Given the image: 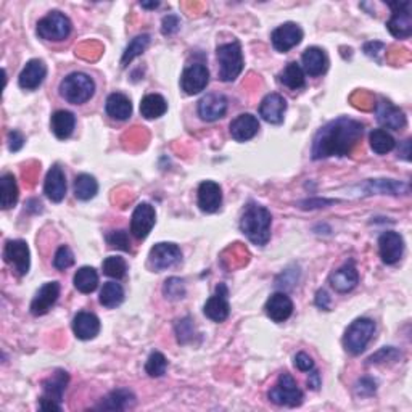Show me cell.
<instances>
[{"instance_id": "cell-47", "label": "cell", "mask_w": 412, "mask_h": 412, "mask_svg": "<svg viewBox=\"0 0 412 412\" xmlns=\"http://www.w3.org/2000/svg\"><path fill=\"white\" fill-rule=\"evenodd\" d=\"M176 332H178V338L181 343H185L187 338H190L193 335V326H192V321L185 317V319H182L178 322V326H176Z\"/></svg>"}, {"instance_id": "cell-11", "label": "cell", "mask_w": 412, "mask_h": 412, "mask_svg": "<svg viewBox=\"0 0 412 412\" xmlns=\"http://www.w3.org/2000/svg\"><path fill=\"white\" fill-rule=\"evenodd\" d=\"M4 258L18 275H26L31 266L28 244L25 240H8L4 248Z\"/></svg>"}, {"instance_id": "cell-4", "label": "cell", "mask_w": 412, "mask_h": 412, "mask_svg": "<svg viewBox=\"0 0 412 412\" xmlns=\"http://www.w3.org/2000/svg\"><path fill=\"white\" fill-rule=\"evenodd\" d=\"M216 57L217 63H219V79L222 82H232L237 79L244 69L242 47L237 40L217 47Z\"/></svg>"}, {"instance_id": "cell-49", "label": "cell", "mask_w": 412, "mask_h": 412, "mask_svg": "<svg viewBox=\"0 0 412 412\" xmlns=\"http://www.w3.org/2000/svg\"><path fill=\"white\" fill-rule=\"evenodd\" d=\"M375 391V380L369 379V377H364L357 382L356 385V393L359 396H370Z\"/></svg>"}, {"instance_id": "cell-12", "label": "cell", "mask_w": 412, "mask_h": 412, "mask_svg": "<svg viewBox=\"0 0 412 412\" xmlns=\"http://www.w3.org/2000/svg\"><path fill=\"white\" fill-rule=\"evenodd\" d=\"M210 82V71L203 63H192L185 67L181 76V87L187 96H195L205 91Z\"/></svg>"}, {"instance_id": "cell-3", "label": "cell", "mask_w": 412, "mask_h": 412, "mask_svg": "<svg viewBox=\"0 0 412 412\" xmlns=\"http://www.w3.org/2000/svg\"><path fill=\"white\" fill-rule=\"evenodd\" d=\"M96 92V82L86 73H71L62 81L60 96L68 103L82 105L91 100Z\"/></svg>"}, {"instance_id": "cell-13", "label": "cell", "mask_w": 412, "mask_h": 412, "mask_svg": "<svg viewBox=\"0 0 412 412\" xmlns=\"http://www.w3.org/2000/svg\"><path fill=\"white\" fill-rule=\"evenodd\" d=\"M156 222L155 208L150 203H139L135 206L132 219H131V234L137 240H144L149 237L153 226Z\"/></svg>"}, {"instance_id": "cell-25", "label": "cell", "mask_w": 412, "mask_h": 412, "mask_svg": "<svg viewBox=\"0 0 412 412\" xmlns=\"http://www.w3.org/2000/svg\"><path fill=\"white\" fill-rule=\"evenodd\" d=\"M264 309H266V314L270 321L274 322H285L288 317L292 316L293 313V303L288 295L282 292L274 293V295H270L266 306H264Z\"/></svg>"}, {"instance_id": "cell-31", "label": "cell", "mask_w": 412, "mask_h": 412, "mask_svg": "<svg viewBox=\"0 0 412 412\" xmlns=\"http://www.w3.org/2000/svg\"><path fill=\"white\" fill-rule=\"evenodd\" d=\"M74 126H76V118L71 111L58 110V111H55L54 115H52L50 127H52V132L55 134L57 139L64 140V139L71 137Z\"/></svg>"}, {"instance_id": "cell-16", "label": "cell", "mask_w": 412, "mask_h": 412, "mask_svg": "<svg viewBox=\"0 0 412 412\" xmlns=\"http://www.w3.org/2000/svg\"><path fill=\"white\" fill-rule=\"evenodd\" d=\"M380 258L385 264H396L403 258L404 240L398 232L388 231L379 239Z\"/></svg>"}, {"instance_id": "cell-27", "label": "cell", "mask_w": 412, "mask_h": 412, "mask_svg": "<svg viewBox=\"0 0 412 412\" xmlns=\"http://www.w3.org/2000/svg\"><path fill=\"white\" fill-rule=\"evenodd\" d=\"M302 63L304 71L309 76H313V78L324 74L328 68L327 54L322 49H319V47H309V49H306L302 55Z\"/></svg>"}, {"instance_id": "cell-24", "label": "cell", "mask_w": 412, "mask_h": 412, "mask_svg": "<svg viewBox=\"0 0 412 412\" xmlns=\"http://www.w3.org/2000/svg\"><path fill=\"white\" fill-rule=\"evenodd\" d=\"M45 76H47L45 63L42 60L34 58V60H29L26 63V67L23 68V71L20 73V78H18V84L21 89L34 91L42 84Z\"/></svg>"}, {"instance_id": "cell-20", "label": "cell", "mask_w": 412, "mask_h": 412, "mask_svg": "<svg viewBox=\"0 0 412 412\" xmlns=\"http://www.w3.org/2000/svg\"><path fill=\"white\" fill-rule=\"evenodd\" d=\"M375 116L380 126L391 131H399L406 126V115L403 110L394 107L390 102H379L375 107Z\"/></svg>"}, {"instance_id": "cell-30", "label": "cell", "mask_w": 412, "mask_h": 412, "mask_svg": "<svg viewBox=\"0 0 412 412\" xmlns=\"http://www.w3.org/2000/svg\"><path fill=\"white\" fill-rule=\"evenodd\" d=\"M135 404V396L132 391L125 390V388H120V390L111 391L108 396H105L102 399L96 409L100 411H126L129 408H132Z\"/></svg>"}, {"instance_id": "cell-2", "label": "cell", "mask_w": 412, "mask_h": 412, "mask_svg": "<svg viewBox=\"0 0 412 412\" xmlns=\"http://www.w3.org/2000/svg\"><path fill=\"white\" fill-rule=\"evenodd\" d=\"M270 224H273V216L269 210L261 205L250 203L240 219V231L251 244L264 246L270 239Z\"/></svg>"}, {"instance_id": "cell-56", "label": "cell", "mask_w": 412, "mask_h": 412, "mask_svg": "<svg viewBox=\"0 0 412 412\" xmlns=\"http://www.w3.org/2000/svg\"><path fill=\"white\" fill-rule=\"evenodd\" d=\"M140 5H142V8H158V7H160V2H150V4L149 2H142Z\"/></svg>"}, {"instance_id": "cell-17", "label": "cell", "mask_w": 412, "mask_h": 412, "mask_svg": "<svg viewBox=\"0 0 412 412\" xmlns=\"http://www.w3.org/2000/svg\"><path fill=\"white\" fill-rule=\"evenodd\" d=\"M227 111V98L222 93H206L198 102V115L203 121L221 120Z\"/></svg>"}, {"instance_id": "cell-28", "label": "cell", "mask_w": 412, "mask_h": 412, "mask_svg": "<svg viewBox=\"0 0 412 412\" xmlns=\"http://www.w3.org/2000/svg\"><path fill=\"white\" fill-rule=\"evenodd\" d=\"M73 332L79 340H92L100 332V321L92 313H78L73 319Z\"/></svg>"}, {"instance_id": "cell-23", "label": "cell", "mask_w": 412, "mask_h": 412, "mask_svg": "<svg viewBox=\"0 0 412 412\" xmlns=\"http://www.w3.org/2000/svg\"><path fill=\"white\" fill-rule=\"evenodd\" d=\"M328 282H331V285L335 292H338V293L351 292L359 282V274H357L355 263L350 261L343 264L340 269L333 270V273L331 274V277H328Z\"/></svg>"}, {"instance_id": "cell-53", "label": "cell", "mask_w": 412, "mask_h": 412, "mask_svg": "<svg viewBox=\"0 0 412 412\" xmlns=\"http://www.w3.org/2000/svg\"><path fill=\"white\" fill-rule=\"evenodd\" d=\"M308 387L311 388V390H319L321 375H319V372H317V370H311L309 379H308Z\"/></svg>"}, {"instance_id": "cell-18", "label": "cell", "mask_w": 412, "mask_h": 412, "mask_svg": "<svg viewBox=\"0 0 412 412\" xmlns=\"http://www.w3.org/2000/svg\"><path fill=\"white\" fill-rule=\"evenodd\" d=\"M60 297V284L58 282H47L39 288L36 297L33 298L31 313L33 316H44L50 311Z\"/></svg>"}, {"instance_id": "cell-45", "label": "cell", "mask_w": 412, "mask_h": 412, "mask_svg": "<svg viewBox=\"0 0 412 412\" xmlns=\"http://www.w3.org/2000/svg\"><path fill=\"white\" fill-rule=\"evenodd\" d=\"M74 264V255L73 251L68 248L67 245H62L60 248L57 250L55 258H54V266L60 270H64L68 268H71Z\"/></svg>"}, {"instance_id": "cell-54", "label": "cell", "mask_w": 412, "mask_h": 412, "mask_svg": "<svg viewBox=\"0 0 412 412\" xmlns=\"http://www.w3.org/2000/svg\"><path fill=\"white\" fill-rule=\"evenodd\" d=\"M399 156H401L403 160H406V161L411 160V139L404 140L401 147H399Z\"/></svg>"}, {"instance_id": "cell-48", "label": "cell", "mask_w": 412, "mask_h": 412, "mask_svg": "<svg viewBox=\"0 0 412 412\" xmlns=\"http://www.w3.org/2000/svg\"><path fill=\"white\" fill-rule=\"evenodd\" d=\"M179 26H181V21L176 15H168L163 18L161 23V33L164 36H171V34L178 33L179 31Z\"/></svg>"}, {"instance_id": "cell-29", "label": "cell", "mask_w": 412, "mask_h": 412, "mask_svg": "<svg viewBox=\"0 0 412 412\" xmlns=\"http://www.w3.org/2000/svg\"><path fill=\"white\" fill-rule=\"evenodd\" d=\"M105 110H107V115L110 118H113V120L126 121L132 115V103H131V100H129V97L125 96V93L115 92L107 98Z\"/></svg>"}, {"instance_id": "cell-43", "label": "cell", "mask_w": 412, "mask_h": 412, "mask_svg": "<svg viewBox=\"0 0 412 412\" xmlns=\"http://www.w3.org/2000/svg\"><path fill=\"white\" fill-rule=\"evenodd\" d=\"M163 295L171 302H178L185 297V285L184 280L179 277H169L163 285Z\"/></svg>"}, {"instance_id": "cell-39", "label": "cell", "mask_w": 412, "mask_h": 412, "mask_svg": "<svg viewBox=\"0 0 412 412\" xmlns=\"http://www.w3.org/2000/svg\"><path fill=\"white\" fill-rule=\"evenodd\" d=\"M367 192L369 193H391V195H399V193H408L409 185L403 184V182L396 181H387V179H375L367 182Z\"/></svg>"}, {"instance_id": "cell-34", "label": "cell", "mask_w": 412, "mask_h": 412, "mask_svg": "<svg viewBox=\"0 0 412 412\" xmlns=\"http://www.w3.org/2000/svg\"><path fill=\"white\" fill-rule=\"evenodd\" d=\"M279 81L292 91L303 89L304 84H306L303 68L299 67L297 62H290L285 67L284 71L279 74Z\"/></svg>"}, {"instance_id": "cell-21", "label": "cell", "mask_w": 412, "mask_h": 412, "mask_svg": "<svg viewBox=\"0 0 412 412\" xmlns=\"http://www.w3.org/2000/svg\"><path fill=\"white\" fill-rule=\"evenodd\" d=\"M44 193L54 203H60L67 195V176H64L60 164H54L47 173Z\"/></svg>"}, {"instance_id": "cell-38", "label": "cell", "mask_w": 412, "mask_h": 412, "mask_svg": "<svg viewBox=\"0 0 412 412\" xmlns=\"http://www.w3.org/2000/svg\"><path fill=\"white\" fill-rule=\"evenodd\" d=\"M369 142H370V149H372L377 155H385V153H390L394 149V145H396L393 135L390 132H387L385 129H375V131L370 132Z\"/></svg>"}, {"instance_id": "cell-15", "label": "cell", "mask_w": 412, "mask_h": 412, "mask_svg": "<svg viewBox=\"0 0 412 412\" xmlns=\"http://www.w3.org/2000/svg\"><path fill=\"white\" fill-rule=\"evenodd\" d=\"M270 40H273L274 49L284 54V52H288L302 42L303 29L297 23H285V25L274 29L273 34H270Z\"/></svg>"}, {"instance_id": "cell-8", "label": "cell", "mask_w": 412, "mask_h": 412, "mask_svg": "<svg viewBox=\"0 0 412 412\" xmlns=\"http://www.w3.org/2000/svg\"><path fill=\"white\" fill-rule=\"evenodd\" d=\"M269 399L274 404L297 408L303 403V391L299 390L295 379L288 372H284L279 377L277 385L269 391Z\"/></svg>"}, {"instance_id": "cell-52", "label": "cell", "mask_w": 412, "mask_h": 412, "mask_svg": "<svg viewBox=\"0 0 412 412\" xmlns=\"http://www.w3.org/2000/svg\"><path fill=\"white\" fill-rule=\"evenodd\" d=\"M316 304L319 306L321 309H326V311L328 308H331V298H328L326 290H319V292H317V295H316Z\"/></svg>"}, {"instance_id": "cell-5", "label": "cell", "mask_w": 412, "mask_h": 412, "mask_svg": "<svg viewBox=\"0 0 412 412\" xmlns=\"http://www.w3.org/2000/svg\"><path fill=\"white\" fill-rule=\"evenodd\" d=\"M375 333V322L367 317H361L351 322V326L346 328L343 337V346L350 355H361L367 348L369 341L372 340Z\"/></svg>"}, {"instance_id": "cell-50", "label": "cell", "mask_w": 412, "mask_h": 412, "mask_svg": "<svg viewBox=\"0 0 412 412\" xmlns=\"http://www.w3.org/2000/svg\"><path fill=\"white\" fill-rule=\"evenodd\" d=\"M295 366L302 370V372H311L314 369V361L306 353H298L295 356Z\"/></svg>"}, {"instance_id": "cell-14", "label": "cell", "mask_w": 412, "mask_h": 412, "mask_svg": "<svg viewBox=\"0 0 412 412\" xmlns=\"http://www.w3.org/2000/svg\"><path fill=\"white\" fill-rule=\"evenodd\" d=\"M205 316L213 322H224L231 314V306H229V290L224 284L216 287L213 297H210L203 308Z\"/></svg>"}, {"instance_id": "cell-19", "label": "cell", "mask_w": 412, "mask_h": 412, "mask_svg": "<svg viewBox=\"0 0 412 412\" xmlns=\"http://www.w3.org/2000/svg\"><path fill=\"white\" fill-rule=\"evenodd\" d=\"M222 205V188L213 181H205L198 187V206L203 213H216Z\"/></svg>"}, {"instance_id": "cell-26", "label": "cell", "mask_w": 412, "mask_h": 412, "mask_svg": "<svg viewBox=\"0 0 412 412\" xmlns=\"http://www.w3.org/2000/svg\"><path fill=\"white\" fill-rule=\"evenodd\" d=\"M258 131H260V121L250 113L239 115L231 122V135L237 142H246V140L255 137Z\"/></svg>"}, {"instance_id": "cell-9", "label": "cell", "mask_w": 412, "mask_h": 412, "mask_svg": "<svg viewBox=\"0 0 412 412\" xmlns=\"http://www.w3.org/2000/svg\"><path fill=\"white\" fill-rule=\"evenodd\" d=\"M393 16L387 23L388 31L396 39H408L412 34L411 2H390Z\"/></svg>"}, {"instance_id": "cell-32", "label": "cell", "mask_w": 412, "mask_h": 412, "mask_svg": "<svg viewBox=\"0 0 412 412\" xmlns=\"http://www.w3.org/2000/svg\"><path fill=\"white\" fill-rule=\"evenodd\" d=\"M18 202V185L13 174L5 173L0 178V206L2 210H10Z\"/></svg>"}, {"instance_id": "cell-35", "label": "cell", "mask_w": 412, "mask_h": 412, "mask_svg": "<svg viewBox=\"0 0 412 412\" xmlns=\"http://www.w3.org/2000/svg\"><path fill=\"white\" fill-rule=\"evenodd\" d=\"M98 182L91 174H79L74 179V195L82 202H87L97 195Z\"/></svg>"}, {"instance_id": "cell-1", "label": "cell", "mask_w": 412, "mask_h": 412, "mask_svg": "<svg viewBox=\"0 0 412 412\" xmlns=\"http://www.w3.org/2000/svg\"><path fill=\"white\" fill-rule=\"evenodd\" d=\"M364 126L348 116H341L327 122L314 135L311 156L313 160H322L331 156L350 155L353 147L362 137Z\"/></svg>"}, {"instance_id": "cell-44", "label": "cell", "mask_w": 412, "mask_h": 412, "mask_svg": "<svg viewBox=\"0 0 412 412\" xmlns=\"http://www.w3.org/2000/svg\"><path fill=\"white\" fill-rule=\"evenodd\" d=\"M107 244L111 248H118L121 251H131V240L126 231H113L107 234Z\"/></svg>"}, {"instance_id": "cell-41", "label": "cell", "mask_w": 412, "mask_h": 412, "mask_svg": "<svg viewBox=\"0 0 412 412\" xmlns=\"http://www.w3.org/2000/svg\"><path fill=\"white\" fill-rule=\"evenodd\" d=\"M102 268H103V274L105 275H108V277L116 279V280H120V279L125 277L126 270H127L126 261L122 260V258H120V256H108L107 260L103 261Z\"/></svg>"}, {"instance_id": "cell-33", "label": "cell", "mask_w": 412, "mask_h": 412, "mask_svg": "<svg viewBox=\"0 0 412 412\" xmlns=\"http://www.w3.org/2000/svg\"><path fill=\"white\" fill-rule=\"evenodd\" d=\"M168 111V103L158 93H149L140 102V115L145 120H156V118L163 116Z\"/></svg>"}, {"instance_id": "cell-37", "label": "cell", "mask_w": 412, "mask_h": 412, "mask_svg": "<svg viewBox=\"0 0 412 412\" xmlns=\"http://www.w3.org/2000/svg\"><path fill=\"white\" fill-rule=\"evenodd\" d=\"M100 304L105 308H116L125 302V290L118 282H107L100 290Z\"/></svg>"}, {"instance_id": "cell-46", "label": "cell", "mask_w": 412, "mask_h": 412, "mask_svg": "<svg viewBox=\"0 0 412 412\" xmlns=\"http://www.w3.org/2000/svg\"><path fill=\"white\" fill-rule=\"evenodd\" d=\"M398 356H399L398 350H394L393 346H385V348H382L377 355H372L369 357V364L385 362L387 359L388 361H394V359H398Z\"/></svg>"}, {"instance_id": "cell-55", "label": "cell", "mask_w": 412, "mask_h": 412, "mask_svg": "<svg viewBox=\"0 0 412 412\" xmlns=\"http://www.w3.org/2000/svg\"><path fill=\"white\" fill-rule=\"evenodd\" d=\"M380 45L382 42H369L364 45V52H366V55L377 58V54H379V52H377V47H380Z\"/></svg>"}, {"instance_id": "cell-6", "label": "cell", "mask_w": 412, "mask_h": 412, "mask_svg": "<svg viewBox=\"0 0 412 412\" xmlns=\"http://www.w3.org/2000/svg\"><path fill=\"white\" fill-rule=\"evenodd\" d=\"M69 375L64 370H57L42 382V396L39 401L40 411H62L63 394L67 390Z\"/></svg>"}, {"instance_id": "cell-51", "label": "cell", "mask_w": 412, "mask_h": 412, "mask_svg": "<svg viewBox=\"0 0 412 412\" xmlns=\"http://www.w3.org/2000/svg\"><path fill=\"white\" fill-rule=\"evenodd\" d=\"M25 137H23V134L20 131H10L8 132V149L10 151H18L23 149V145H25Z\"/></svg>"}, {"instance_id": "cell-40", "label": "cell", "mask_w": 412, "mask_h": 412, "mask_svg": "<svg viewBox=\"0 0 412 412\" xmlns=\"http://www.w3.org/2000/svg\"><path fill=\"white\" fill-rule=\"evenodd\" d=\"M149 45H150V36H149V34H140V36L134 38L131 40V44L126 47L125 54H122L121 67L126 68L127 64L134 60V58H137V57L142 55Z\"/></svg>"}, {"instance_id": "cell-42", "label": "cell", "mask_w": 412, "mask_h": 412, "mask_svg": "<svg viewBox=\"0 0 412 412\" xmlns=\"http://www.w3.org/2000/svg\"><path fill=\"white\" fill-rule=\"evenodd\" d=\"M166 369H168V359L164 357V355H161L160 351L151 353L149 359H147L145 372L150 377H161L164 375V372H166Z\"/></svg>"}, {"instance_id": "cell-36", "label": "cell", "mask_w": 412, "mask_h": 412, "mask_svg": "<svg viewBox=\"0 0 412 412\" xmlns=\"http://www.w3.org/2000/svg\"><path fill=\"white\" fill-rule=\"evenodd\" d=\"M74 287L78 288L81 293H92L98 287V274L97 270L91 266H84L78 269L74 274Z\"/></svg>"}, {"instance_id": "cell-22", "label": "cell", "mask_w": 412, "mask_h": 412, "mask_svg": "<svg viewBox=\"0 0 412 412\" xmlns=\"http://www.w3.org/2000/svg\"><path fill=\"white\" fill-rule=\"evenodd\" d=\"M287 111V102L280 93H269L260 105V116L270 125H280Z\"/></svg>"}, {"instance_id": "cell-10", "label": "cell", "mask_w": 412, "mask_h": 412, "mask_svg": "<svg viewBox=\"0 0 412 412\" xmlns=\"http://www.w3.org/2000/svg\"><path fill=\"white\" fill-rule=\"evenodd\" d=\"M182 260V253L178 245L174 244H156L153 248L150 250L149 255V266L153 270H164L176 266V264L181 263Z\"/></svg>"}, {"instance_id": "cell-7", "label": "cell", "mask_w": 412, "mask_h": 412, "mask_svg": "<svg viewBox=\"0 0 412 412\" xmlns=\"http://www.w3.org/2000/svg\"><path fill=\"white\" fill-rule=\"evenodd\" d=\"M71 33V21L62 11H50L38 23V36L45 40H64Z\"/></svg>"}]
</instances>
